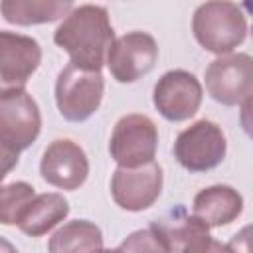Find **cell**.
Listing matches in <instances>:
<instances>
[{
    "label": "cell",
    "mask_w": 253,
    "mask_h": 253,
    "mask_svg": "<svg viewBox=\"0 0 253 253\" xmlns=\"http://www.w3.org/2000/svg\"><path fill=\"white\" fill-rule=\"evenodd\" d=\"M105 79L101 71H87L67 63L55 81V105L65 121L83 123L101 105Z\"/></svg>",
    "instance_id": "4"
},
{
    "label": "cell",
    "mask_w": 253,
    "mask_h": 253,
    "mask_svg": "<svg viewBox=\"0 0 253 253\" xmlns=\"http://www.w3.org/2000/svg\"><path fill=\"white\" fill-rule=\"evenodd\" d=\"M158 59V43L146 32H128L115 40L107 67L119 83H134L146 75Z\"/></svg>",
    "instance_id": "10"
},
{
    "label": "cell",
    "mask_w": 253,
    "mask_h": 253,
    "mask_svg": "<svg viewBox=\"0 0 253 253\" xmlns=\"http://www.w3.org/2000/svg\"><path fill=\"white\" fill-rule=\"evenodd\" d=\"M103 249V231L89 219L63 223L47 241V253H97Z\"/></svg>",
    "instance_id": "16"
},
{
    "label": "cell",
    "mask_w": 253,
    "mask_h": 253,
    "mask_svg": "<svg viewBox=\"0 0 253 253\" xmlns=\"http://www.w3.org/2000/svg\"><path fill=\"white\" fill-rule=\"evenodd\" d=\"M208 95L233 107L253 95V57L249 53H227L213 59L204 73Z\"/></svg>",
    "instance_id": "7"
},
{
    "label": "cell",
    "mask_w": 253,
    "mask_h": 253,
    "mask_svg": "<svg viewBox=\"0 0 253 253\" xmlns=\"http://www.w3.org/2000/svg\"><path fill=\"white\" fill-rule=\"evenodd\" d=\"M158 148V128L146 115L130 113L117 121L109 152L111 158L123 168H136L154 162Z\"/></svg>",
    "instance_id": "5"
},
{
    "label": "cell",
    "mask_w": 253,
    "mask_h": 253,
    "mask_svg": "<svg viewBox=\"0 0 253 253\" xmlns=\"http://www.w3.org/2000/svg\"><path fill=\"white\" fill-rule=\"evenodd\" d=\"M192 213L210 227H221L235 221L243 211L241 194L225 184H215L200 190L194 196Z\"/></svg>",
    "instance_id": "13"
},
{
    "label": "cell",
    "mask_w": 253,
    "mask_h": 253,
    "mask_svg": "<svg viewBox=\"0 0 253 253\" xmlns=\"http://www.w3.org/2000/svg\"><path fill=\"white\" fill-rule=\"evenodd\" d=\"M196 42L215 55H227L243 43L247 36V20L233 2H206L198 6L192 18Z\"/></svg>",
    "instance_id": "3"
},
{
    "label": "cell",
    "mask_w": 253,
    "mask_h": 253,
    "mask_svg": "<svg viewBox=\"0 0 253 253\" xmlns=\"http://www.w3.org/2000/svg\"><path fill=\"white\" fill-rule=\"evenodd\" d=\"M227 142L219 125L202 119L184 128L174 142V156L190 172H208L225 158Z\"/></svg>",
    "instance_id": "6"
},
{
    "label": "cell",
    "mask_w": 253,
    "mask_h": 253,
    "mask_svg": "<svg viewBox=\"0 0 253 253\" xmlns=\"http://www.w3.org/2000/svg\"><path fill=\"white\" fill-rule=\"evenodd\" d=\"M239 123H241V128L245 130V134L249 138H253V95L241 103Z\"/></svg>",
    "instance_id": "22"
},
{
    "label": "cell",
    "mask_w": 253,
    "mask_h": 253,
    "mask_svg": "<svg viewBox=\"0 0 253 253\" xmlns=\"http://www.w3.org/2000/svg\"><path fill=\"white\" fill-rule=\"evenodd\" d=\"M119 249L123 253H172L164 237L152 225L146 229H136L128 233L121 241Z\"/></svg>",
    "instance_id": "19"
},
{
    "label": "cell",
    "mask_w": 253,
    "mask_h": 253,
    "mask_svg": "<svg viewBox=\"0 0 253 253\" xmlns=\"http://www.w3.org/2000/svg\"><path fill=\"white\" fill-rule=\"evenodd\" d=\"M227 245L233 253H253V223L241 227Z\"/></svg>",
    "instance_id": "21"
},
{
    "label": "cell",
    "mask_w": 253,
    "mask_h": 253,
    "mask_svg": "<svg viewBox=\"0 0 253 253\" xmlns=\"http://www.w3.org/2000/svg\"><path fill=\"white\" fill-rule=\"evenodd\" d=\"M69 213L67 200L57 192L36 194L34 200L26 206V210L18 217V227L22 233L30 237H40L51 231L59 221H63Z\"/></svg>",
    "instance_id": "14"
},
{
    "label": "cell",
    "mask_w": 253,
    "mask_h": 253,
    "mask_svg": "<svg viewBox=\"0 0 253 253\" xmlns=\"http://www.w3.org/2000/svg\"><path fill=\"white\" fill-rule=\"evenodd\" d=\"M53 42L69 61L87 71H101L115 43V32L105 6H75L53 32Z\"/></svg>",
    "instance_id": "1"
},
{
    "label": "cell",
    "mask_w": 253,
    "mask_h": 253,
    "mask_svg": "<svg viewBox=\"0 0 253 253\" xmlns=\"http://www.w3.org/2000/svg\"><path fill=\"white\" fill-rule=\"evenodd\" d=\"M251 36H253V26H251Z\"/></svg>",
    "instance_id": "24"
},
{
    "label": "cell",
    "mask_w": 253,
    "mask_h": 253,
    "mask_svg": "<svg viewBox=\"0 0 253 253\" xmlns=\"http://www.w3.org/2000/svg\"><path fill=\"white\" fill-rule=\"evenodd\" d=\"M36 192L28 182H10L0 192V221L4 225H16L20 213L34 200Z\"/></svg>",
    "instance_id": "18"
},
{
    "label": "cell",
    "mask_w": 253,
    "mask_h": 253,
    "mask_svg": "<svg viewBox=\"0 0 253 253\" xmlns=\"http://www.w3.org/2000/svg\"><path fill=\"white\" fill-rule=\"evenodd\" d=\"M204 89L198 77L186 69L166 71L154 85L152 103L156 111L172 123L188 121L202 105Z\"/></svg>",
    "instance_id": "8"
},
{
    "label": "cell",
    "mask_w": 253,
    "mask_h": 253,
    "mask_svg": "<svg viewBox=\"0 0 253 253\" xmlns=\"http://www.w3.org/2000/svg\"><path fill=\"white\" fill-rule=\"evenodd\" d=\"M97 253H123V251L117 247V249H99Z\"/></svg>",
    "instance_id": "23"
},
{
    "label": "cell",
    "mask_w": 253,
    "mask_h": 253,
    "mask_svg": "<svg viewBox=\"0 0 253 253\" xmlns=\"http://www.w3.org/2000/svg\"><path fill=\"white\" fill-rule=\"evenodd\" d=\"M182 253H233L229 249V245L213 239L211 235H206V237H200L198 241L190 243Z\"/></svg>",
    "instance_id": "20"
},
{
    "label": "cell",
    "mask_w": 253,
    "mask_h": 253,
    "mask_svg": "<svg viewBox=\"0 0 253 253\" xmlns=\"http://www.w3.org/2000/svg\"><path fill=\"white\" fill-rule=\"evenodd\" d=\"M40 172L47 184L59 190H77L89 176V160L77 142L57 138L43 150Z\"/></svg>",
    "instance_id": "11"
},
{
    "label": "cell",
    "mask_w": 253,
    "mask_h": 253,
    "mask_svg": "<svg viewBox=\"0 0 253 253\" xmlns=\"http://www.w3.org/2000/svg\"><path fill=\"white\" fill-rule=\"evenodd\" d=\"M162 182V166L156 160L136 168L119 166L111 178V196L119 208L126 211H142L158 200Z\"/></svg>",
    "instance_id": "9"
},
{
    "label": "cell",
    "mask_w": 253,
    "mask_h": 253,
    "mask_svg": "<svg viewBox=\"0 0 253 253\" xmlns=\"http://www.w3.org/2000/svg\"><path fill=\"white\" fill-rule=\"evenodd\" d=\"M73 8L75 6L69 0H4L0 4L4 20L18 26L55 22L67 16Z\"/></svg>",
    "instance_id": "17"
},
{
    "label": "cell",
    "mask_w": 253,
    "mask_h": 253,
    "mask_svg": "<svg viewBox=\"0 0 253 253\" xmlns=\"http://www.w3.org/2000/svg\"><path fill=\"white\" fill-rule=\"evenodd\" d=\"M42 130V115L26 89H0V146L2 176L16 164L22 150L36 142Z\"/></svg>",
    "instance_id": "2"
},
{
    "label": "cell",
    "mask_w": 253,
    "mask_h": 253,
    "mask_svg": "<svg viewBox=\"0 0 253 253\" xmlns=\"http://www.w3.org/2000/svg\"><path fill=\"white\" fill-rule=\"evenodd\" d=\"M152 227L164 237L172 253H182L190 243L210 235V225L194 213L190 215L184 206H174L162 217L152 221Z\"/></svg>",
    "instance_id": "15"
},
{
    "label": "cell",
    "mask_w": 253,
    "mask_h": 253,
    "mask_svg": "<svg viewBox=\"0 0 253 253\" xmlns=\"http://www.w3.org/2000/svg\"><path fill=\"white\" fill-rule=\"evenodd\" d=\"M42 63L38 40L2 30L0 32V83L2 89H26L28 79Z\"/></svg>",
    "instance_id": "12"
}]
</instances>
